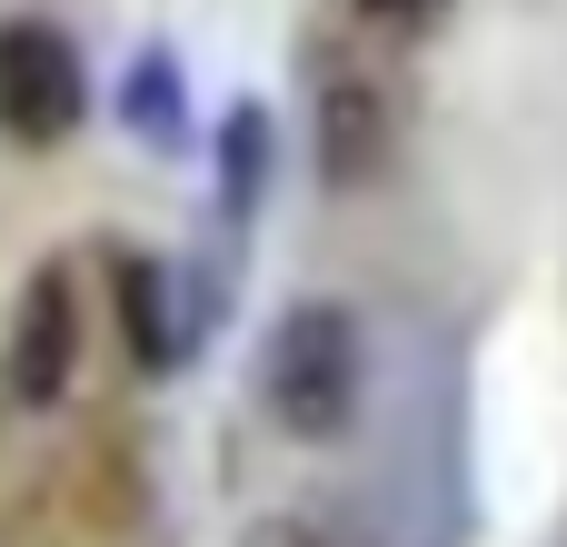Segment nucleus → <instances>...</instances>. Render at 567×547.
Instances as JSON below:
<instances>
[{"label":"nucleus","instance_id":"obj_1","mask_svg":"<svg viewBox=\"0 0 567 547\" xmlns=\"http://www.w3.org/2000/svg\"><path fill=\"white\" fill-rule=\"evenodd\" d=\"M359 389H369V349H359V319L339 299H289L279 329H269V359H259V409L279 438L299 448H329L349 419H359Z\"/></svg>","mask_w":567,"mask_h":547},{"label":"nucleus","instance_id":"obj_2","mask_svg":"<svg viewBox=\"0 0 567 547\" xmlns=\"http://www.w3.org/2000/svg\"><path fill=\"white\" fill-rule=\"evenodd\" d=\"M90 120V60L60 20H0V130L20 149H60Z\"/></svg>","mask_w":567,"mask_h":547},{"label":"nucleus","instance_id":"obj_3","mask_svg":"<svg viewBox=\"0 0 567 547\" xmlns=\"http://www.w3.org/2000/svg\"><path fill=\"white\" fill-rule=\"evenodd\" d=\"M70 359H80V309H70V269L40 259L10 299V329H0V399L10 409H60L70 389Z\"/></svg>","mask_w":567,"mask_h":547},{"label":"nucleus","instance_id":"obj_4","mask_svg":"<svg viewBox=\"0 0 567 547\" xmlns=\"http://www.w3.org/2000/svg\"><path fill=\"white\" fill-rule=\"evenodd\" d=\"M120 279V339H130V359L150 369V379H169V369H189L199 359V339H209V289H189L179 269H159V259H120L110 269Z\"/></svg>","mask_w":567,"mask_h":547},{"label":"nucleus","instance_id":"obj_5","mask_svg":"<svg viewBox=\"0 0 567 547\" xmlns=\"http://www.w3.org/2000/svg\"><path fill=\"white\" fill-rule=\"evenodd\" d=\"M389 149H399V110H389L379 70L339 60L319 80V169H329V189H369L389 169Z\"/></svg>","mask_w":567,"mask_h":547},{"label":"nucleus","instance_id":"obj_6","mask_svg":"<svg viewBox=\"0 0 567 547\" xmlns=\"http://www.w3.org/2000/svg\"><path fill=\"white\" fill-rule=\"evenodd\" d=\"M110 110H120V130H130L150 159H179V149H189V70H179V50L150 40V50L120 70V100H110Z\"/></svg>","mask_w":567,"mask_h":547},{"label":"nucleus","instance_id":"obj_7","mask_svg":"<svg viewBox=\"0 0 567 547\" xmlns=\"http://www.w3.org/2000/svg\"><path fill=\"white\" fill-rule=\"evenodd\" d=\"M269 159H279V130L259 100H229L219 110V219H249L269 199Z\"/></svg>","mask_w":567,"mask_h":547},{"label":"nucleus","instance_id":"obj_8","mask_svg":"<svg viewBox=\"0 0 567 547\" xmlns=\"http://www.w3.org/2000/svg\"><path fill=\"white\" fill-rule=\"evenodd\" d=\"M249 547H319L299 518H269V528H249Z\"/></svg>","mask_w":567,"mask_h":547},{"label":"nucleus","instance_id":"obj_9","mask_svg":"<svg viewBox=\"0 0 567 547\" xmlns=\"http://www.w3.org/2000/svg\"><path fill=\"white\" fill-rule=\"evenodd\" d=\"M359 10H409V0H359Z\"/></svg>","mask_w":567,"mask_h":547}]
</instances>
